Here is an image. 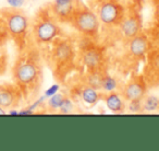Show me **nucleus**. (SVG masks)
Returning a JSON list of instances; mask_svg holds the SVG:
<instances>
[{
    "instance_id": "obj_4",
    "label": "nucleus",
    "mask_w": 159,
    "mask_h": 151,
    "mask_svg": "<svg viewBox=\"0 0 159 151\" xmlns=\"http://www.w3.org/2000/svg\"><path fill=\"white\" fill-rule=\"evenodd\" d=\"M61 34L60 23L51 13L48 3L38 8L30 22V37L33 42L44 48Z\"/></svg>"
},
{
    "instance_id": "obj_18",
    "label": "nucleus",
    "mask_w": 159,
    "mask_h": 151,
    "mask_svg": "<svg viewBox=\"0 0 159 151\" xmlns=\"http://www.w3.org/2000/svg\"><path fill=\"white\" fill-rule=\"evenodd\" d=\"M66 94L63 93H57L53 94L50 99L48 100V103H47V107L50 110L51 112H58L61 103L63 102L64 98H66Z\"/></svg>"
},
{
    "instance_id": "obj_17",
    "label": "nucleus",
    "mask_w": 159,
    "mask_h": 151,
    "mask_svg": "<svg viewBox=\"0 0 159 151\" xmlns=\"http://www.w3.org/2000/svg\"><path fill=\"white\" fill-rule=\"evenodd\" d=\"M98 85H99V88H102V90H105L106 92L109 91H115V90L118 89V82L115 78L110 77L108 73H105L102 77L98 78Z\"/></svg>"
},
{
    "instance_id": "obj_19",
    "label": "nucleus",
    "mask_w": 159,
    "mask_h": 151,
    "mask_svg": "<svg viewBox=\"0 0 159 151\" xmlns=\"http://www.w3.org/2000/svg\"><path fill=\"white\" fill-rule=\"evenodd\" d=\"M73 111V103L71 101L70 98L66 96L63 100V102L61 103L60 105L59 110H58V113H61V114H69Z\"/></svg>"
},
{
    "instance_id": "obj_2",
    "label": "nucleus",
    "mask_w": 159,
    "mask_h": 151,
    "mask_svg": "<svg viewBox=\"0 0 159 151\" xmlns=\"http://www.w3.org/2000/svg\"><path fill=\"white\" fill-rule=\"evenodd\" d=\"M40 51L44 60L52 70L53 77L59 82H63L76 68L77 48L70 37L61 34Z\"/></svg>"
},
{
    "instance_id": "obj_11",
    "label": "nucleus",
    "mask_w": 159,
    "mask_h": 151,
    "mask_svg": "<svg viewBox=\"0 0 159 151\" xmlns=\"http://www.w3.org/2000/svg\"><path fill=\"white\" fill-rule=\"evenodd\" d=\"M145 61L143 77L148 88H159V48L149 49Z\"/></svg>"
},
{
    "instance_id": "obj_15",
    "label": "nucleus",
    "mask_w": 159,
    "mask_h": 151,
    "mask_svg": "<svg viewBox=\"0 0 159 151\" xmlns=\"http://www.w3.org/2000/svg\"><path fill=\"white\" fill-rule=\"evenodd\" d=\"M80 99L83 101L87 106H94L97 104L99 100H102V93L97 91L95 87L91 83L85 85L80 90Z\"/></svg>"
},
{
    "instance_id": "obj_20",
    "label": "nucleus",
    "mask_w": 159,
    "mask_h": 151,
    "mask_svg": "<svg viewBox=\"0 0 159 151\" xmlns=\"http://www.w3.org/2000/svg\"><path fill=\"white\" fill-rule=\"evenodd\" d=\"M8 55L7 51H5V47H0V75H3L7 69V65H8Z\"/></svg>"
},
{
    "instance_id": "obj_3",
    "label": "nucleus",
    "mask_w": 159,
    "mask_h": 151,
    "mask_svg": "<svg viewBox=\"0 0 159 151\" xmlns=\"http://www.w3.org/2000/svg\"><path fill=\"white\" fill-rule=\"evenodd\" d=\"M31 19L19 7H6L0 9V47H5L12 41L16 49H21L30 37Z\"/></svg>"
},
{
    "instance_id": "obj_13",
    "label": "nucleus",
    "mask_w": 159,
    "mask_h": 151,
    "mask_svg": "<svg viewBox=\"0 0 159 151\" xmlns=\"http://www.w3.org/2000/svg\"><path fill=\"white\" fill-rule=\"evenodd\" d=\"M75 0H53L48 3L49 9L59 23H69L74 10Z\"/></svg>"
},
{
    "instance_id": "obj_12",
    "label": "nucleus",
    "mask_w": 159,
    "mask_h": 151,
    "mask_svg": "<svg viewBox=\"0 0 159 151\" xmlns=\"http://www.w3.org/2000/svg\"><path fill=\"white\" fill-rule=\"evenodd\" d=\"M23 100L20 89L13 82L0 83V107L5 110L19 106Z\"/></svg>"
},
{
    "instance_id": "obj_5",
    "label": "nucleus",
    "mask_w": 159,
    "mask_h": 151,
    "mask_svg": "<svg viewBox=\"0 0 159 151\" xmlns=\"http://www.w3.org/2000/svg\"><path fill=\"white\" fill-rule=\"evenodd\" d=\"M81 65L89 78L98 79L107 73V56L105 48L93 42L77 49V65Z\"/></svg>"
},
{
    "instance_id": "obj_22",
    "label": "nucleus",
    "mask_w": 159,
    "mask_h": 151,
    "mask_svg": "<svg viewBox=\"0 0 159 151\" xmlns=\"http://www.w3.org/2000/svg\"><path fill=\"white\" fill-rule=\"evenodd\" d=\"M92 1H94V2H96V1H98V0H92Z\"/></svg>"
},
{
    "instance_id": "obj_14",
    "label": "nucleus",
    "mask_w": 159,
    "mask_h": 151,
    "mask_svg": "<svg viewBox=\"0 0 159 151\" xmlns=\"http://www.w3.org/2000/svg\"><path fill=\"white\" fill-rule=\"evenodd\" d=\"M102 100L106 103V106L111 112L117 114L124 113L126 110V102L119 91H109L105 94H102Z\"/></svg>"
},
{
    "instance_id": "obj_7",
    "label": "nucleus",
    "mask_w": 159,
    "mask_h": 151,
    "mask_svg": "<svg viewBox=\"0 0 159 151\" xmlns=\"http://www.w3.org/2000/svg\"><path fill=\"white\" fill-rule=\"evenodd\" d=\"M95 12L100 25L106 29H119L125 14V8L119 0H98Z\"/></svg>"
},
{
    "instance_id": "obj_9",
    "label": "nucleus",
    "mask_w": 159,
    "mask_h": 151,
    "mask_svg": "<svg viewBox=\"0 0 159 151\" xmlns=\"http://www.w3.org/2000/svg\"><path fill=\"white\" fill-rule=\"evenodd\" d=\"M125 44V53L130 59L134 61L145 60L146 55L149 51V41L145 33L141 32L134 37L124 41Z\"/></svg>"
},
{
    "instance_id": "obj_10",
    "label": "nucleus",
    "mask_w": 159,
    "mask_h": 151,
    "mask_svg": "<svg viewBox=\"0 0 159 151\" xmlns=\"http://www.w3.org/2000/svg\"><path fill=\"white\" fill-rule=\"evenodd\" d=\"M143 29L142 23V17L135 9H129L125 11L124 18L119 27V31L124 41L134 37L135 35L139 34Z\"/></svg>"
},
{
    "instance_id": "obj_16",
    "label": "nucleus",
    "mask_w": 159,
    "mask_h": 151,
    "mask_svg": "<svg viewBox=\"0 0 159 151\" xmlns=\"http://www.w3.org/2000/svg\"><path fill=\"white\" fill-rule=\"evenodd\" d=\"M141 103L143 112H155L159 110V96L146 94L142 99Z\"/></svg>"
},
{
    "instance_id": "obj_6",
    "label": "nucleus",
    "mask_w": 159,
    "mask_h": 151,
    "mask_svg": "<svg viewBox=\"0 0 159 151\" xmlns=\"http://www.w3.org/2000/svg\"><path fill=\"white\" fill-rule=\"evenodd\" d=\"M69 24L80 34L89 38H96L99 34L100 22L93 9L81 0H75L74 10Z\"/></svg>"
},
{
    "instance_id": "obj_1",
    "label": "nucleus",
    "mask_w": 159,
    "mask_h": 151,
    "mask_svg": "<svg viewBox=\"0 0 159 151\" xmlns=\"http://www.w3.org/2000/svg\"><path fill=\"white\" fill-rule=\"evenodd\" d=\"M44 57L40 48L29 37L26 44L18 51L12 65V82L20 89L23 100L34 101L44 85Z\"/></svg>"
},
{
    "instance_id": "obj_8",
    "label": "nucleus",
    "mask_w": 159,
    "mask_h": 151,
    "mask_svg": "<svg viewBox=\"0 0 159 151\" xmlns=\"http://www.w3.org/2000/svg\"><path fill=\"white\" fill-rule=\"evenodd\" d=\"M147 91L148 85L143 75H134L119 89L126 104L130 102H141L142 99L147 94Z\"/></svg>"
},
{
    "instance_id": "obj_21",
    "label": "nucleus",
    "mask_w": 159,
    "mask_h": 151,
    "mask_svg": "<svg viewBox=\"0 0 159 151\" xmlns=\"http://www.w3.org/2000/svg\"><path fill=\"white\" fill-rule=\"evenodd\" d=\"M154 8V22L157 27H159V0H152Z\"/></svg>"
}]
</instances>
